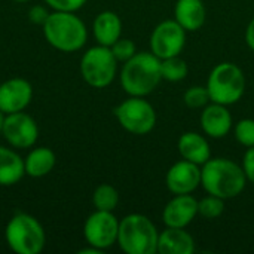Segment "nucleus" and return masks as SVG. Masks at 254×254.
Here are the masks:
<instances>
[{
    "mask_svg": "<svg viewBox=\"0 0 254 254\" xmlns=\"http://www.w3.org/2000/svg\"><path fill=\"white\" fill-rule=\"evenodd\" d=\"M225 199L210 195L198 201V214H201L205 219H217L223 214L225 211Z\"/></svg>",
    "mask_w": 254,
    "mask_h": 254,
    "instance_id": "obj_24",
    "label": "nucleus"
},
{
    "mask_svg": "<svg viewBox=\"0 0 254 254\" xmlns=\"http://www.w3.org/2000/svg\"><path fill=\"white\" fill-rule=\"evenodd\" d=\"M15 1H18V3H25V1H28V0H15Z\"/></svg>",
    "mask_w": 254,
    "mask_h": 254,
    "instance_id": "obj_33",
    "label": "nucleus"
},
{
    "mask_svg": "<svg viewBox=\"0 0 254 254\" xmlns=\"http://www.w3.org/2000/svg\"><path fill=\"white\" fill-rule=\"evenodd\" d=\"M185 45L186 30L176 19L159 22L150 36V49L159 60L180 55Z\"/></svg>",
    "mask_w": 254,
    "mask_h": 254,
    "instance_id": "obj_10",
    "label": "nucleus"
},
{
    "mask_svg": "<svg viewBox=\"0 0 254 254\" xmlns=\"http://www.w3.org/2000/svg\"><path fill=\"white\" fill-rule=\"evenodd\" d=\"M158 240L156 226L144 214H128L119 222L118 244L127 254H155Z\"/></svg>",
    "mask_w": 254,
    "mask_h": 254,
    "instance_id": "obj_4",
    "label": "nucleus"
},
{
    "mask_svg": "<svg viewBox=\"0 0 254 254\" xmlns=\"http://www.w3.org/2000/svg\"><path fill=\"white\" fill-rule=\"evenodd\" d=\"M243 170H244V174H246L247 180L254 185V146L249 147L247 152L244 153Z\"/></svg>",
    "mask_w": 254,
    "mask_h": 254,
    "instance_id": "obj_29",
    "label": "nucleus"
},
{
    "mask_svg": "<svg viewBox=\"0 0 254 254\" xmlns=\"http://www.w3.org/2000/svg\"><path fill=\"white\" fill-rule=\"evenodd\" d=\"M247 183L243 167L226 158L208 159L201 168V186L207 193L229 199L238 196Z\"/></svg>",
    "mask_w": 254,
    "mask_h": 254,
    "instance_id": "obj_1",
    "label": "nucleus"
},
{
    "mask_svg": "<svg viewBox=\"0 0 254 254\" xmlns=\"http://www.w3.org/2000/svg\"><path fill=\"white\" fill-rule=\"evenodd\" d=\"M45 39L51 46L61 52H76L82 49L88 39L83 21L74 12L54 10L43 24Z\"/></svg>",
    "mask_w": 254,
    "mask_h": 254,
    "instance_id": "obj_3",
    "label": "nucleus"
},
{
    "mask_svg": "<svg viewBox=\"0 0 254 254\" xmlns=\"http://www.w3.org/2000/svg\"><path fill=\"white\" fill-rule=\"evenodd\" d=\"M161 80V60L153 52H137L125 61L121 71V85L131 97L149 95Z\"/></svg>",
    "mask_w": 254,
    "mask_h": 254,
    "instance_id": "obj_2",
    "label": "nucleus"
},
{
    "mask_svg": "<svg viewBox=\"0 0 254 254\" xmlns=\"http://www.w3.org/2000/svg\"><path fill=\"white\" fill-rule=\"evenodd\" d=\"M235 138L246 147L254 146V119H241L235 125Z\"/></svg>",
    "mask_w": 254,
    "mask_h": 254,
    "instance_id": "obj_26",
    "label": "nucleus"
},
{
    "mask_svg": "<svg viewBox=\"0 0 254 254\" xmlns=\"http://www.w3.org/2000/svg\"><path fill=\"white\" fill-rule=\"evenodd\" d=\"M165 185L174 195L192 193L201 185V168L190 161H179L168 170Z\"/></svg>",
    "mask_w": 254,
    "mask_h": 254,
    "instance_id": "obj_13",
    "label": "nucleus"
},
{
    "mask_svg": "<svg viewBox=\"0 0 254 254\" xmlns=\"http://www.w3.org/2000/svg\"><path fill=\"white\" fill-rule=\"evenodd\" d=\"M110 49H112L115 58H116L118 61H122V63L128 61L129 58H132V57L137 54L135 43H134L132 40H129V39H122V37L118 39V40L110 46Z\"/></svg>",
    "mask_w": 254,
    "mask_h": 254,
    "instance_id": "obj_27",
    "label": "nucleus"
},
{
    "mask_svg": "<svg viewBox=\"0 0 254 254\" xmlns=\"http://www.w3.org/2000/svg\"><path fill=\"white\" fill-rule=\"evenodd\" d=\"M201 127L211 138H223L232 128L231 112L223 104L208 103L201 115Z\"/></svg>",
    "mask_w": 254,
    "mask_h": 254,
    "instance_id": "obj_15",
    "label": "nucleus"
},
{
    "mask_svg": "<svg viewBox=\"0 0 254 254\" xmlns=\"http://www.w3.org/2000/svg\"><path fill=\"white\" fill-rule=\"evenodd\" d=\"M189 73L188 64L179 55L161 60V74L164 80L168 82H180Z\"/></svg>",
    "mask_w": 254,
    "mask_h": 254,
    "instance_id": "obj_23",
    "label": "nucleus"
},
{
    "mask_svg": "<svg viewBox=\"0 0 254 254\" xmlns=\"http://www.w3.org/2000/svg\"><path fill=\"white\" fill-rule=\"evenodd\" d=\"M179 152L183 156V159L190 161L198 165H204L211 155L210 144L207 138L198 132H185L180 135L179 143H177Z\"/></svg>",
    "mask_w": 254,
    "mask_h": 254,
    "instance_id": "obj_18",
    "label": "nucleus"
},
{
    "mask_svg": "<svg viewBox=\"0 0 254 254\" xmlns=\"http://www.w3.org/2000/svg\"><path fill=\"white\" fill-rule=\"evenodd\" d=\"M94 37L98 45L112 46L122 34V21L118 13L112 10H104L98 13L94 19Z\"/></svg>",
    "mask_w": 254,
    "mask_h": 254,
    "instance_id": "obj_19",
    "label": "nucleus"
},
{
    "mask_svg": "<svg viewBox=\"0 0 254 254\" xmlns=\"http://www.w3.org/2000/svg\"><path fill=\"white\" fill-rule=\"evenodd\" d=\"M198 214V201L190 195H176L164 208L162 219L168 228H186Z\"/></svg>",
    "mask_w": 254,
    "mask_h": 254,
    "instance_id": "obj_14",
    "label": "nucleus"
},
{
    "mask_svg": "<svg viewBox=\"0 0 254 254\" xmlns=\"http://www.w3.org/2000/svg\"><path fill=\"white\" fill-rule=\"evenodd\" d=\"M57 164V156L49 147H36L24 159L25 174L34 179L48 176Z\"/></svg>",
    "mask_w": 254,
    "mask_h": 254,
    "instance_id": "obj_21",
    "label": "nucleus"
},
{
    "mask_svg": "<svg viewBox=\"0 0 254 254\" xmlns=\"http://www.w3.org/2000/svg\"><path fill=\"white\" fill-rule=\"evenodd\" d=\"M33 98V86L22 77H12L0 85V112L10 115L24 112Z\"/></svg>",
    "mask_w": 254,
    "mask_h": 254,
    "instance_id": "obj_12",
    "label": "nucleus"
},
{
    "mask_svg": "<svg viewBox=\"0 0 254 254\" xmlns=\"http://www.w3.org/2000/svg\"><path fill=\"white\" fill-rule=\"evenodd\" d=\"M158 252L161 254H192L195 241L185 228H168L159 234Z\"/></svg>",
    "mask_w": 254,
    "mask_h": 254,
    "instance_id": "obj_16",
    "label": "nucleus"
},
{
    "mask_svg": "<svg viewBox=\"0 0 254 254\" xmlns=\"http://www.w3.org/2000/svg\"><path fill=\"white\" fill-rule=\"evenodd\" d=\"M207 89L211 103L231 106L241 100L246 91V76L234 63L217 64L207 82Z\"/></svg>",
    "mask_w": 254,
    "mask_h": 254,
    "instance_id": "obj_6",
    "label": "nucleus"
},
{
    "mask_svg": "<svg viewBox=\"0 0 254 254\" xmlns=\"http://www.w3.org/2000/svg\"><path fill=\"white\" fill-rule=\"evenodd\" d=\"M124 129L135 135L149 134L156 125V112L143 97H131L122 101L113 110Z\"/></svg>",
    "mask_w": 254,
    "mask_h": 254,
    "instance_id": "obj_8",
    "label": "nucleus"
},
{
    "mask_svg": "<svg viewBox=\"0 0 254 254\" xmlns=\"http://www.w3.org/2000/svg\"><path fill=\"white\" fill-rule=\"evenodd\" d=\"M174 16L186 31H196L205 24L207 10L202 0H177Z\"/></svg>",
    "mask_w": 254,
    "mask_h": 254,
    "instance_id": "obj_17",
    "label": "nucleus"
},
{
    "mask_svg": "<svg viewBox=\"0 0 254 254\" xmlns=\"http://www.w3.org/2000/svg\"><path fill=\"white\" fill-rule=\"evenodd\" d=\"M48 16H49V13L43 6H33L28 10V19L31 22H34V24H42L43 25Z\"/></svg>",
    "mask_w": 254,
    "mask_h": 254,
    "instance_id": "obj_30",
    "label": "nucleus"
},
{
    "mask_svg": "<svg viewBox=\"0 0 254 254\" xmlns=\"http://www.w3.org/2000/svg\"><path fill=\"white\" fill-rule=\"evenodd\" d=\"M24 176V159L12 149L0 146V186H13Z\"/></svg>",
    "mask_w": 254,
    "mask_h": 254,
    "instance_id": "obj_20",
    "label": "nucleus"
},
{
    "mask_svg": "<svg viewBox=\"0 0 254 254\" xmlns=\"http://www.w3.org/2000/svg\"><path fill=\"white\" fill-rule=\"evenodd\" d=\"M118 234L119 222L113 211L97 210L86 219L83 226V237L86 243L101 252L118 243Z\"/></svg>",
    "mask_w": 254,
    "mask_h": 254,
    "instance_id": "obj_9",
    "label": "nucleus"
},
{
    "mask_svg": "<svg viewBox=\"0 0 254 254\" xmlns=\"http://www.w3.org/2000/svg\"><path fill=\"white\" fill-rule=\"evenodd\" d=\"M3 119H4V115L0 112V134H1V127H3Z\"/></svg>",
    "mask_w": 254,
    "mask_h": 254,
    "instance_id": "obj_32",
    "label": "nucleus"
},
{
    "mask_svg": "<svg viewBox=\"0 0 254 254\" xmlns=\"http://www.w3.org/2000/svg\"><path fill=\"white\" fill-rule=\"evenodd\" d=\"M92 204L95 210L113 211L119 204V193L112 185H100L92 193Z\"/></svg>",
    "mask_w": 254,
    "mask_h": 254,
    "instance_id": "obj_22",
    "label": "nucleus"
},
{
    "mask_svg": "<svg viewBox=\"0 0 254 254\" xmlns=\"http://www.w3.org/2000/svg\"><path fill=\"white\" fill-rule=\"evenodd\" d=\"M45 1L54 10H63V12H76L80 7H83V4L86 3V0H45Z\"/></svg>",
    "mask_w": 254,
    "mask_h": 254,
    "instance_id": "obj_28",
    "label": "nucleus"
},
{
    "mask_svg": "<svg viewBox=\"0 0 254 254\" xmlns=\"http://www.w3.org/2000/svg\"><path fill=\"white\" fill-rule=\"evenodd\" d=\"M183 101L189 109H201L205 107L211 100L207 86H192L185 92Z\"/></svg>",
    "mask_w": 254,
    "mask_h": 254,
    "instance_id": "obj_25",
    "label": "nucleus"
},
{
    "mask_svg": "<svg viewBox=\"0 0 254 254\" xmlns=\"http://www.w3.org/2000/svg\"><path fill=\"white\" fill-rule=\"evenodd\" d=\"M246 42H247L249 48L254 51V18L250 21V24L247 25V30H246Z\"/></svg>",
    "mask_w": 254,
    "mask_h": 254,
    "instance_id": "obj_31",
    "label": "nucleus"
},
{
    "mask_svg": "<svg viewBox=\"0 0 254 254\" xmlns=\"http://www.w3.org/2000/svg\"><path fill=\"white\" fill-rule=\"evenodd\" d=\"M1 135L12 147L30 149L39 138V127L30 115L16 112L4 115Z\"/></svg>",
    "mask_w": 254,
    "mask_h": 254,
    "instance_id": "obj_11",
    "label": "nucleus"
},
{
    "mask_svg": "<svg viewBox=\"0 0 254 254\" xmlns=\"http://www.w3.org/2000/svg\"><path fill=\"white\" fill-rule=\"evenodd\" d=\"M4 240L16 254H39L46 244V234L40 222L27 214H15L6 225Z\"/></svg>",
    "mask_w": 254,
    "mask_h": 254,
    "instance_id": "obj_5",
    "label": "nucleus"
},
{
    "mask_svg": "<svg viewBox=\"0 0 254 254\" xmlns=\"http://www.w3.org/2000/svg\"><path fill=\"white\" fill-rule=\"evenodd\" d=\"M118 60L109 46L89 48L80 60V73L83 80L92 88L109 86L116 76Z\"/></svg>",
    "mask_w": 254,
    "mask_h": 254,
    "instance_id": "obj_7",
    "label": "nucleus"
}]
</instances>
